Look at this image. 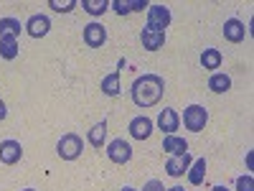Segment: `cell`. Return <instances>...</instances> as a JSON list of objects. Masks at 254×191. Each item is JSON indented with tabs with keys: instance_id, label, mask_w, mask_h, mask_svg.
<instances>
[{
	"instance_id": "16",
	"label": "cell",
	"mask_w": 254,
	"mask_h": 191,
	"mask_svg": "<svg viewBox=\"0 0 254 191\" xmlns=\"http://www.w3.org/2000/svg\"><path fill=\"white\" fill-rule=\"evenodd\" d=\"M99 90H102V95H107V97H117L122 92V87H120V72H112L107 77H102Z\"/></svg>"
},
{
	"instance_id": "1",
	"label": "cell",
	"mask_w": 254,
	"mask_h": 191,
	"mask_svg": "<svg viewBox=\"0 0 254 191\" xmlns=\"http://www.w3.org/2000/svg\"><path fill=\"white\" fill-rule=\"evenodd\" d=\"M163 92H165V82L163 77L158 74H142L132 82V102L137 104V107H153V104H158L163 99Z\"/></svg>"
},
{
	"instance_id": "2",
	"label": "cell",
	"mask_w": 254,
	"mask_h": 191,
	"mask_svg": "<svg viewBox=\"0 0 254 191\" xmlns=\"http://www.w3.org/2000/svg\"><path fill=\"white\" fill-rule=\"evenodd\" d=\"M84 151V140L81 135L76 133H66V135H61V140L56 143V153L61 161H76Z\"/></svg>"
},
{
	"instance_id": "13",
	"label": "cell",
	"mask_w": 254,
	"mask_h": 191,
	"mask_svg": "<svg viewBox=\"0 0 254 191\" xmlns=\"http://www.w3.org/2000/svg\"><path fill=\"white\" fill-rule=\"evenodd\" d=\"M193 163V156L190 153H183V156H171L165 163V174L168 176H173V179H181L186 171H188V166Z\"/></svg>"
},
{
	"instance_id": "26",
	"label": "cell",
	"mask_w": 254,
	"mask_h": 191,
	"mask_svg": "<svg viewBox=\"0 0 254 191\" xmlns=\"http://www.w3.org/2000/svg\"><path fill=\"white\" fill-rule=\"evenodd\" d=\"M142 191H165V186H163V181H158V179H150L145 186H142Z\"/></svg>"
},
{
	"instance_id": "28",
	"label": "cell",
	"mask_w": 254,
	"mask_h": 191,
	"mask_svg": "<svg viewBox=\"0 0 254 191\" xmlns=\"http://www.w3.org/2000/svg\"><path fill=\"white\" fill-rule=\"evenodd\" d=\"M211 191H229V189H226V186H214Z\"/></svg>"
},
{
	"instance_id": "21",
	"label": "cell",
	"mask_w": 254,
	"mask_h": 191,
	"mask_svg": "<svg viewBox=\"0 0 254 191\" xmlns=\"http://www.w3.org/2000/svg\"><path fill=\"white\" fill-rule=\"evenodd\" d=\"M81 8L89 15H104L110 8V0H81Z\"/></svg>"
},
{
	"instance_id": "18",
	"label": "cell",
	"mask_w": 254,
	"mask_h": 191,
	"mask_svg": "<svg viewBox=\"0 0 254 191\" xmlns=\"http://www.w3.org/2000/svg\"><path fill=\"white\" fill-rule=\"evenodd\" d=\"M208 90L216 92V95H224L231 90V77L229 74H221V72H214L208 77Z\"/></svg>"
},
{
	"instance_id": "17",
	"label": "cell",
	"mask_w": 254,
	"mask_h": 191,
	"mask_svg": "<svg viewBox=\"0 0 254 191\" xmlns=\"http://www.w3.org/2000/svg\"><path fill=\"white\" fill-rule=\"evenodd\" d=\"M163 151L171 153V156H183V153H188V143L183 138H178V135H165Z\"/></svg>"
},
{
	"instance_id": "20",
	"label": "cell",
	"mask_w": 254,
	"mask_h": 191,
	"mask_svg": "<svg viewBox=\"0 0 254 191\" xmlns=\"http://www.w3.org/2000/svg\"><path fill=\"white\" fill-rule=\"evenodd\" d=\"M20 20L18 18H0V38H18Z\"/></svg>"
},
{
	"instance_id": "7",
	"label": "cell",
	"mask_w": 254,
	"mask_h": 191,
	"mask_svg": "<svg viewBox=\"0 0 254 191\" xmlns=\"http://www.w3.org/2000/svg\"><path fill=\"white\" fill-rule=\"evenodd\" d=\"M20 158H23V145L18 140H0V163L3 166H15Z\"/></svg>"
},
{
	"instance_id": "12",
	"label": "cell",
	"mask_w": 254,
	"mask_h": 191,
	"mask_svg": "<svg viewBox=\"0 0 254 191\" xmlns=\"http://www.w3.org/2000/svg\"><path fill=\"white\" fill-rule=\"evenodd\" d=\"M140 41H142V49H147V51H160L163 44H165V31H158V28L145 26L142 33H140Z\"/></svg>"
},
{
	"instance_id": "9",
	"label": "cell",
	"mask_w": 254,
	"mask_h": 191,
	"mask_svg": "<svg viewBox=\"0 0 254 191\" xmlns=\"http://www.w3.org/2000/svg\"><path fill=\"white\" fill-rule=\"evenodd\" d=\"M26 33L31 36V38H44V36H49V31H51V20H49V15H41V13H36V15H31L28 20H26Z\"/></svg>"
},
{
	"instance_id": "31",
	"label": "cell",
	"mask_w": 254,
	"mask_h": 191,
	"mask_svg": "<svg viewBox=\"0 0 254 191\" xmlns=\"http://www.w3.org/2000/svg\"><path fill=\"white\" fill-rule=\"evenodd\" d=\"M23 191H36V189H23Z\"/></svg>"
},
{
	"instance_id": "11",
	"label": "cell",
	"mask_w": 254,
	"mask_h": 191,
	"mask_svg": "<svg viewBox=\"0 0 254 191\" xmlns=\"http://www.w3.org/2000/svg\"><path fill=\"white\" fill-rule=\"evenodd\" d=\"M247 26L242 23L239 18H229L224 20V38L229 41V44H242V41L247 38Z\"/></svg>"
},
{
	"instance_id": "14",
	"label": "cell",
	"mask_w": 254,
	"mask_h": 191,
	"mask_svg": "<svg viewBox=\"0 0 254 191\" xmlns=\"http://www.w3.org/2000/svg\"><path fill=\"white\" fill-rule=\"evenodd\" d=\"M186 176H188V184L190 186H201L203 179H206V158H196L193 163L188 166Z\"/></svg>"
},
{
	"instance_id": "25",
	"label": "cell",
	"mask_w": 254,
	"mask_h": 191,
	"mask_svg": "<svg viewBox=\"0 0 254 191\" xmlns=\"http://www.w3.org/2000/svg\"><path fill=\"white\" fill-rule=\"evenodd\" d=\"M237 191H254V181H252V176H249V174L237 179Z\"/></svg>"
},
{
	"instance_id": "8",
	"label": "cell",
	"mask_w": 254,
	"mask_h": 191,
	"mask_svg": "<svg viewBox=\"0 0 254 191\" xmlns=\"http://www.w3.org/2000/svg\"><path fill=\"white\" fill-rule=\"evenodd\" d=\"M153 127H155V122H153L150 117L137 115V117H132V120H130L127 130H130V135H132L135 140H147V138L153 135Z\"/></svg>"
},
{
	"instance_id": "27",
	"label": "cell",
	"mask_w": 254,
	"mask_h": 191,
	"mask_svg": "<svg viewBox=\"0 0 254 191\" xmlns=\"http://www.w3.org/2000/svg\"><path fill=\"white\" fill-rule=\"evenodd\" d=\"M8 117V107H5V102L0 99V120H5Z\"/></svg>"
},
{
	"instance_id": "10",
	"label": "cell",
	"mask_w": 254,
	"mask_h": 191,
	"mask_svg": "<svg viewBox=\"0 0 254 191\" xmlns=\"http://www.w3.org/2000/svg\"><path fill=\"white\" fill-rule=\"evenodd\" d=\"M155 122H158V127H160L165 135H176V130L181 127V115L173 107H163Z\"/></svg>"
},
{
	"instance_id": "6",
	"label": "cell",
	"mask_w": 254,
	"mask_h": 191,
	"mask_svg": "<svg viewBox=\"0 0 254 191\" xmlns=\"http://www.w3.org/2000/svg\"><path fill=\"white\" fill-rule=\"evenodd\" d=\"M81 38H84V44H87L89 49H102L104 41H107V28H104L102 23H97V20H92V23L84 26Z\"/></svg>"
},
{
	"instance_id": "15",
	"label": "cell",
	"mask_w": 254,
	"mask_h": 191,
	"mask_svg": "<svg viewBox=\"0 0 254 191\" xmlns=\"http://www.w3.org/2000/svg\"><path fill=\"white\" fill-rule=\"evenodd\" d=\"M87 140H89V145H92V148H97V151H102V148H104V143H107V120L97 122V125L92 127V130H89Z\"/></svg>"
},
{
	"instance_id": "24",
	"label": "cell",
	"mask_w": 254,
	"mask_h": 191,
	"mask_svg": "<svg viewBox=\"0 0 254 191\" xmlns=\"http://www.w3.org/2000/svg\"><path fill=\"white\" fill-rule=\"evenodd\" d=\"M110 8H115L117 15H127V13H132L130 10V0H115V3H110Z\"/></svg>"
},
{
	"instance_id": "19",
	"label": "cell",
	"mask_w": 254,
	"mask_h": 191,
	"mask_svg": "<svg viewBox=\"0 0 254 191\" xmlns=\"http://www.w3.org/2000/svg\"><path fill=\"white\" fill-rule=\"evenodd\" d=\"M221 61H224V56H221L219 49H203V51H201V67L208 69V72L219 69V67H221Z\"/></svg>"
},
{
	"instance_id": "4",
	"label": "cell",
	"mask_w": 254,
	"mask_h": 191,
	"mask_svg": "<svg viewBox=\"0 0 254 191\" xmlns=\"http://www.w3.org/2000/svg\"><path fill=\"white\" fill-rule=\"evenodd\" d=\"M171 8H165L163 3H153L147 5V26L150 28H158V31H165L171 26Z\"/></svg>"
},
{
	"instance_id": "22",
	"label": "cell",
	"mask_w": 254,
	"mask_h": 191,
	"mask_svg": "<svg viewBox=\"0 0 254 191\" xmlns=\"http://www.w3.org/2000/svg\"><path fill=\"white\" fill-rule=\"evenodd\" d=\"M18 51H20V46H18V38H0V56L3 59H15L18 56Z\"/></svg>"
},
{
	"instance_id": "30",
	"label": "cell",
	"mask_w": 254,
	"mask_h": 191,
	"mask_svg": "<svg viewBox=\"0 0 254 191\" xmlns=\"http://www.w3.org/2000/svg\"><path fill=\"white\" fill-rule=\"evenodd\" d=\"M120 191H137V189H132V186H122Z\"/></svg>"
},
{
	"instance_id": "5",
	"label": "cell",
	"mask_w": 254,
	"mask_h": 191,
	"mask_svg": "<svg viewBox=\"0 0 254 191\" xmlns=\"http://www.w3.org/2000/svg\"><path fill=\"white\" fill-rule=\"evenodd\" d=\"M107 158L117 166H125V163H130L132 161V145L122 140V138H115L110 145H107Z\"/></svg>"
},
{
	"instance_id": "29",
	"label": "cell",
	"mask_w": 254,
	"mask_h": 191,
	"mask_svg": "<svg viewBox=\"0 0 254 191\" xmlns=\"http://www.w3.org/2000/svg\"><path fill=\"white\" fill-rule=\"evenodd\" d=\"M165 191H186L183 186H173V189H165Z\"/></svg>"
},
{
	"instance_id": "3",
	"label": "cell",
	"mask_w": 254,
	"mask_h": 191,
	"mask_svg": "<svg viewBox=\"0 0 254 191\" xmlns=\"http://www.w3.org/2000/svg\"><path fill=\"white\" fill-rule=\"evenodd\" d=\"M208 122V110L201 107V104H188V107L183 110V125H186V130L190 133H201L203 127Z\"/></svg>"
},
{
	"instance_id": "23",
	"label": "cell",
	"mask_w": 254,
	"mask_h": 191,
	"mask_svg": "<svg viewBox=\"0 0 254 191\" xmlns=\"http://www.w3.org/2000/svg\"><path fill=\"white\" fill-rule=\"evenodd\" d=\"M49 8H54L56 13H71L76 8V0H49Z\"/></svg>"
}]
</instances>
